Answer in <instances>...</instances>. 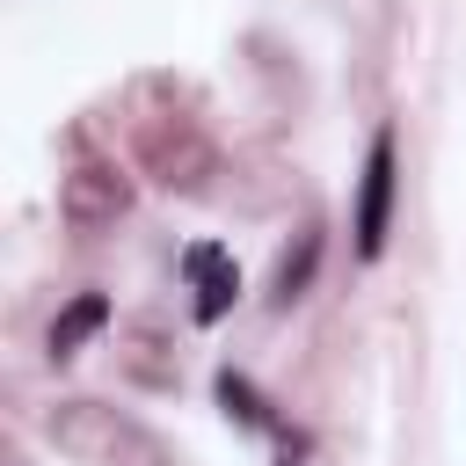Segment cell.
<instances>
[{
	"instance_id": "5",
	"label": "cell",
	"mask_w": 466,
	"mask_h": 466,
	"mask_svg": "<svg viewBox=\"0 0 466 466\" xmlns=\"http://www.w3.org/2000/svg\"><path fill=\"white\" fill-rule=\"evenodd\" d=\"M313 262H320V233H299V255H284V262H277V306H291V299L306 291Z\"/></svg>"
},
{
	"instance_id": "1",
	"label": "cell",
	"mask_w": 466,
	"mask_h": 466,
	"mask_svg": "<svg viewBox=\"0 0 466 466\" xmlns=\"http://www.w3.org/2000/svg\"><path fill=\"white\" fill-rule=\"evenodd\" d=\"M393 204H400V131L379 124L371 146H364V167H357V262H379L386 240H393Z\"/></svg>"
},
{
	"instance_id": "6",
	"label": "cell",
	"mask_w": 466,
	"mask_h": 466,
	"mask_svg": "<svg viewBox=\"0 0 466 466\" xmlns=\"http://www.w3.org/2000/svg\"><path fill=\"white\" fill-rule=\"evenodd\" d=\"M218 400H226V415H240L248 430H269V408H262V393H255L240 371H218Z\"/></svg>"
},
{
	"instance_id": "4",
	"label": "cell",
	"mask_w": 466,
	"mask_h": 466,
	"mask_svg": "<svg viewBox=\"0 0 466 466\" xmlns=\"http://www.w3.org/2000/svg\"><path fill=\"white\" fill-rule=\"evenodd\" d=\"M102 328H109V299H102V291H80V299H73V306L51 320L44 350L66 364V357H80V342H87V335H102Z\"/></svg>"
},
{
	"instance_id": "3",
	"label": "cell",
	"mask_w": 466,
	"mask_h": 466,
	"mask_svg": "<svg viewBox=\"0 0 466 466\" xmlns=\"http://www.w3.org/2000/svg\"><path fill=\"white\" fill-rule=\"evenodd\" d=\"M116 211H124V175H109L102 160H87V167L66 175V218L73 226H102Z\"/></svg>"
},
{
	"instance_id": "2",
	"label": "cell",
	"mask_w": 466,
	"mask_h": 466,
	"mask_svg": "<svg viewBox=\"0 0 466 466\" xmlns=\"http://www.w3.org/2000/svg\"><path fill=\"white\" fill-rule=\"evenodd\" d=\"M182 277L197 284V320L211 328V320H226V306L240 299V269L226 262V248L218 240H197L189 255H182Z\"/></svg>"
}]
</instances>
